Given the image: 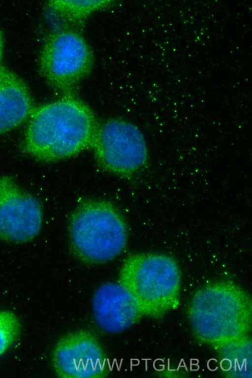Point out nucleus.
Masks as SVG:
<instances>
[{"instance_id":"nucleus-1","label":"nucleus","mask_w":252,"mask_h":378,"mask_svg":"<svg viewBox=\"0 0 252 378\" xmlns=\"http://www.w3.org/2000/svg\"><path fill=\"white\" fill-rule=\"evenodd\" d=\"M31 115L23 149L44 162L64 159L91 147L98 124L92 109L72 94L38 107Z\"/></svg>"},{"instance_id":"nucleus-2","label":"nucleus","mask_w":252,"mask_h":378,"mask_svg":"<svg viewBox=\"0 0 252 378\" xmlns=\"http://www.w3.org/2000/svg\"><path fill=\"white\" fill-rule=\"evenodd\" d=\"M70 247L73 255L88 264L111 261L120 255L128 240L126 222L120 211L108 201H80L68 222Z\"/></svg>"},{"instance_id":"nucleus-3","label":"nucleus","mask_w":252,"mask_h":378,"mask_svg":"<svg viewBox=\"0 0 252 378\" xmlns=\"http://www.w3.org/2000/svg\"><path fill=\"white\" fill-rule=\"evenodd\" d=\"M91 48L77 29L57 28L48 35L39 55V71L46 82L64 95L91 72Z\"/></svg>"},{"instance_id":"nucleus-4","label":"nucleus","mask_w":252,"mask_h":378,"mask_svg":"<svg viewBox=\"0 0 252 378\" xmlns=\"http://www.w3.org/2000/svg\"><path fill=\"white\" fill-rule=\"evenodd\" d=\"M91 147L105 171L130 177L147 164L149 152L145 138L135 125L112 119L98 124Z\"/></svg>"},{"instance_id":"nucleus-5","label":"nucleus","mask_w":252,"mask_h":378,"mask_svg":"<svg viewBox=\"0 0 252 378\" xmlns=\"http://www.w3.org/2000/svg\"><path fill=\"white\" fill-rule=\"evenodd\" d=\"M179 271L175 260L164 254L137 253L123 262L118 282L136 298L143 313L152 312L154 298L159 289L177 287Z\"/></svg>"},{"instance_id":"nucleus-6","label":"nucleus","mask_w":252,"mask_h":378,"mask_svg":"<svg viewBox=\"0 0 252 378\" xmlns=\"http://www.w3.org/2000/svg\"><path fill=\"white\" fill-rule=\"evenodd\" d=\"M107 354L93 332L77 329L63 335L55 344L51 355L55 374L63 378H100L108 376Z\"/></svg>"},{"instance_id":"nucleus-7","label":"nucleus","mask_w":252,"mask_h":378,"mask_svg":"<svg viewBox=\"0 0 252 378\" xmlns=\"http://www.w3.org/2000/svg\"><path fill=\"white\" fill-rule=\"evenodd\" d=\"M43 220L41 204L9 176H0V239L13 243L32 240Z\"/></svg>"},{"instance_id":"nucleus-8","label":"nucleus","mask_w":252,"mask_h":378,"mask_svg":"<svg viewBox=\"0 0 252 378\" xmlns=\"http://www.w3.org/2000/svg\"><path fill=\"white\" fill-rule=\"evenodd\" d=\"M91 308L97 326L109 334L127 330L144 314L134 296L118 281L105 283L95 289Z\"/></svg>"},{"instance_id":"nucleus-9","label":"nucleus","mask_w":252,"mask_h":378,"mask_svg":"<svg viewBox=\"0 0 252 378\" xmlns=\"http://www.w3.org/2000/svg\"><path fill=\"white\" fill-rule=\"evenodd\" d=\"M32 112V102L26 84L0 64V134L18 126Z\"/></svg>"},{"instance_id":"nucleus-10","label":"nucleus","mask_w":252,"mask_h":378,"mask_svg":"<svg viewBox=\"0 0 252 378\" xmlns=\"http://www.w3.org/2000/svg\"><path fill=\"white\" fill-rule=\"evenodd\" d=\"M113 3L111 0H52L48 3L49 9L62 21L63 28L75 29L81 26L93 12L105 8Z\"/></svg>"},{"instance_id":"nucleus-11","label":"nucleus","mask_w":252,"mask_h":378,"mask_svg":"<svg viewBox=\"0 0 252 378\" xmlns=\"http://www.w3.org/2000/svg\"><path fill=\"white\" fill-rule=\"evenodd\" d=\"M20 324L12 312L0 310V357L11 347L18 337Z\"/></svg>"},{"instance_id":"nucleus-12","label":"nucleus","mask_w":252,"mask_h":378,"mask_svg":"<svg viewBox=\"0 0 252 378\" xmlns=\"http://www.w3.org/2000/svg\"><path fill=\"white\" fill-rule=\"evenodd\" d=\"M3 36L2 32L0 29V63L2 58L3 50Z\"/></svg>"}]
</instances>
